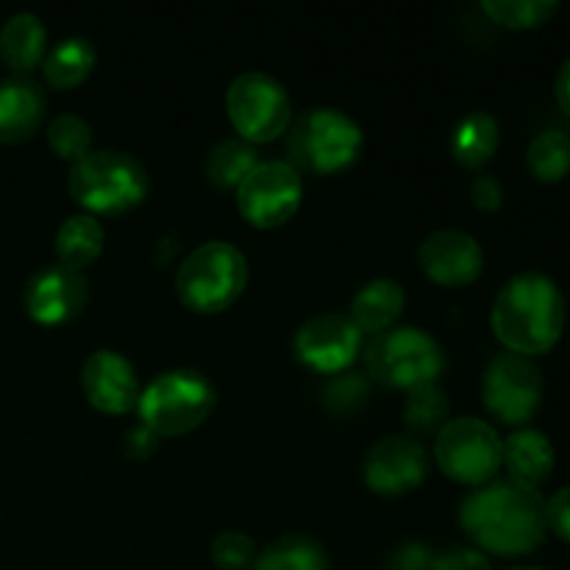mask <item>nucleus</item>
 <instances>
[{"instance_id":"nucleus-1","label":"nucleus","mask_w":570,"mask_h":570,"mask_svg":"<svg viewBox=\"0 0 570 570\" xmlns=\"http://www.w3.org/2000/svg\"><path fill=\"white\" fill-rule=\"evenodd\" d=\"M460 523L479 551L495 557L532 554L549 534L540 490L512 479H493L473 488L460 507Z\"/></svg>"},{"instance_id":"nucleus-2","label":"nucleus","mask_w":570,"mask_h":570,"mask_svg":"<svg viewBox=\"0 0 570 570\" xmlns=\"http://www.w3.org/2000/svg\"><path fill=\"white\" fill-rule=\"evenodd\" d=\"M490 321L507 351L529 360L543 356L566 332V295L546 273H518L495 295Z\"/></svg>"},{"instance_id":"nucleus-3","label":"nucleus","mask_w":570,"mask_h":570,"mask_svg":"<svg viewBox=\"0 0 570 570\" xmlns=\"http://www.w3.org/2000/svg\"><path fill=\"white\" fill-rule=\"evenodd\" d=\"M289 165L298 173H340L354 165L362 154V128L354 117L332 106H317L289 122L287 131Z\"/></svg>"},{"instance_id":"nucleus-4","label":"nucleus","mask_w":570,"mask_h":570,"mask_svg":"<svg viewBox=\"0 0 570 570\" xmlns=\"http://www.w3.org/2000/svg\"><path fill=\"white\" fill-rule=\"evenodd\" d=\"M70 195L98 215H120L148 195V170L122 150H89L70 167Z\"/></svg>"},{"instance_id":"nucleus-5","label":"nucleus","mask_w":570,"mask_h":570,"mask_svg":"<svg viewBox=\"0 0 570 570\" xmlns=\"http://www.w3.org/2000/svg\"><path fill=\"white\" fill-rule=\"evenodd\" d=\"M217 404V390L200 371H165L139 393V423L159 438H176L198 429Z\"/></svg>"},{"instance_id":"nucleus-6","label":"nucleus","mask_w":570,"mask_h":570,"mask_svg":"<svg viewBox=\"0 0 570 570\" xmlns=\"http://www.w3.org/2000/svg\"><path fill=\"white\" fill-rule=\"evenodd\" d=\"M248 284V262L226 239L198 245L176 273V293L184 306L200 315L228 309Z\"/></svg>"},{"instance_id":"nucleus-7","label":"nucleus","mask_w":570,"mask_h":570,"mask_svg":"<svg viewBox=\"0 0 570 570\" xmlns=\"http://www.w3.org/2000/svg\"><path fill=\"white\" fill-rule=\"evenodd\" d=\"M367 371L387 387L415 390L443 371V348L429 332L415 326H390L365 351Z\"/></svg>"},{"instance_id":"nucleus-8","label":"nucleus","mask_w":570,"mask_h":570,"mask_svg":"<svg viewBox=\"0 0 570 570\" xmlns=\"http://www.w3.org/2000/svg\"><path fill=\"white\" fill-rule=\"evenodd\" d=\"M501 443V434L482 417H454L438 432L434 460L449 479L479 488L493 482L499 473Z\"/></svg>"},{"instance_id":"nucleus-9","label":"nucleus","mask_w":570,"mask_h":570,"mask_svg":"<svg viewBox=\"0 0 570 570\" xmlns=\"http://www.w3.org/2000/svg\"><path fill=\"white\" fill-rule=\"evenodd\" d=\"M543 371L529 356L504 351L484 367L482 401L490 415L504 426H527L543 406Z\"/></svg>"},{"instance_id":"nucleus-10","label":"nucleus","mask_w":570,"mask_h":570,"mask_svg":"<svg viewBox=\"0 0 570 570\" xmlns=\"http://www.w3.org/2000/svg\"><path fill=\"white\" fill-rule=\"evenodd\" d=\"M226 109L239 137L248 139L250 145L273 142L287 131L293 120V104L284 83L259 70L239 72L228 83Z\"/></svg>"},{"instance_id":"nucleus-11","label":"nucleus","mask_w":570,"mask_h":570,"mask_svg":"<svg viewBox=\"0 0 570 570\" xmlns=\"http://www.w3.org/2000/svg\"><path fill=\"white\" fill-rule=\"evenodd\" d=\"M304 178L289 161H259L237 187L239 215L259 228H276L298 212Z\"/></svg>"},{"instance_id":"nucleus-12","label":"nucleus","mask_w":570,"mask_h":570,"mask_svg":"<svg viewBox=\"0 0 570 570\" xmlns=\"http://www.w3.org/2000/svg\"><path fill=\"white\" fill-rule=\"evenodd\" d=\"M293 351L298 362L309 365L312 371L334 376L354 365L362 351V332L348 315L323 312L295 332Z\"/></svg>"},{"instance_id":"nucleus-13","label":"nucleus","mask_w":570,"mask_h":570,"mask_svg":"<svg viewBox=\"0 0 570 570\" xmlns=\"http://www.w3.org/2000/svg\"><path fill=\"white\" fill-rule=\"evenodd\" d=\"M429 473V454L412 434H390L367 449L362 476L382 495H401L415 490Z\"/></svg>"},{"instance_id":"nucleus-14","label":"nucleus","mask_w":570,"mask_h":570,"mask_svg":"<svg viewBox=\"0 0 570 570\" xmlns=\"http://www.w3.org/2000/svg\"><path fill=\"white\" fill-rule=\"evenodd\" d=\"M26 312L31 321L42 326H59V323L76 321L89 301V284L81 271H72L67 265H45L28 278Z\"/></svg>"},{"instance_id":"nucleus-15","label":"nucleus","mask_w":570,"mask_h":570,"mask_svg":"<svg viewBox=\"0 0 570 570\" xmlns=\"http://www.w3.org/2000/svg\"><path fill=\"white\" fill-rule=\"evenodd\" d=\"M417 265L432 282L445 287H465L484 271V250L476 237L456 228L432 232L417 248Z\"/></svg>"},{"instance_id":"nucleus-16","label":"nucleus","mask_w":570,"mask_h":570,"mask_svg":"<svg viewBox=\"0 0 570 570\" xmlns=\"http://www.w3.org/2000/svg\"><path fill=\"white\" fill-rule=\"evenodd\" d=\"M81 390L89 404L109 415L131 412L139 401V379L131 362L122 354L100 348L83 362Z\"/></svg>"},{"instance_id":"nucleus-17","label":"nucleus","mask_w":570,"mask_h":570,"mask_svg":"<svg viewBox=\"0 0 570 570\" xmlns=\"http://www.w3.org/2000/svg\"><path fill=\"white\" fill-rule=\"evenodd\" d=\"M48 98L42 87L28 76H11L0 81V142H26L42 126Z\"/></svg>"},{"instance_id":"nucleus-18","label":"nucleus","mask_w":570,"mask_h":570,"mask_svg":"<svg viewBox=\"0 0 570 570\" xmlns=\"http://www.w3.org/2000/svg\"><path fill=\"white\" fill-rule=\"evenodd\" d=\"M557 465V451L551 440L538 429H515L501 443V468H507V479L523 488L540 490L551 479Z\"/></svg>"},{"instance_id":"nucleus-19","label":"nucleus","mask_w":570,"mask_h":570,"mask_svg":"<svg viewBox=\"0 0 570 570\" xmlns=\"http://www.w3.org/2000/svg\"><path fill=\"white\" fill-rule=\"evenodd\" d=\"M48 31L31 11H17L0 28V59L14 76H28L42 65Z\"/></svg>"},{"instance_id":"nucleus-20","label":"nucleus","mask_w":570,"mask_h":570,"mask_svg":"<svg viewBox=\"0 0 570 570\" xmlns=\"http://www.w3.org/2000/svg\"><path fill=\"white\" fill-rule=\"evenodd\" d=\"M404 304L406 295L399 282H393V278H373L354 295L348 317L360 326V332L382 334L404 312Z\"/></svg>"},{"instance_id":"nucleus-21","label":"nucleus","mask_w":570,"mask_h":570,"mask_svg":"<svg viewBox=\"0 0 570 570\" xmlns=\"http://www.w3.org/2000/svg\"><path fill=\"white\" fill-rule=\"evenodd\" d=\"M501 145V126L490 111H468L451 134V154L460 165L479 170L495 156Z\"/></svg>"},{"instance_id":"nucleus-22","label":"nucleus","mask_w":570,"mask_h":570,"mask_svg":"<svg viewBox=\"0 0 570 570\" xmlns=\"http://www.w3.org/2000/svg\"><path fill=\"white\" fill-rule=\"evenodd\" d=\"M95 48L89 39L70 37L45 53L42 76L53 89H72L92 72Z\"/></svg>"},{"instance_id":"nucleus-23","label":"nucleus","mask_w":570,"mask_h":570,"mask_svg":"<svg viewBox=\"0 0 570 570\" xmlns=\"http://www.w3.org/2000/svg\"><path fill=\"white\" fill-rule=\"evenodd\" d=\"M106 232L92 215H72L56 232V254H59L61 265L81 271L89 262H95L104 250Z\"/></svg>"},{"instance_id":"nucleus-24","label":"nucleus","mask_w":570,"mask_h":570,"mask_svg":"<svg viewBox=\"0 0 570 570\" xmlns=\"http://www.w3.org/2000/svg\"><path fill=\"white\" fill-rule=\"evenodd\" d=\"M256 570H328V557L309 534H282L262 549Z\"/></svg>"},{"instance_id":"nucleus-25","label":"nucleus","mask_w":570,"mask_h":570,"mask_svg":"<svg viewBox=\"0 0 570 570\" xmlns=\"http://www.w3.org/2000/svg\"><path fill=\"white\" fill-rule=\"evenodd\" d=\"M256 165H259V156L248 139H223L206 156V178L220 189H237Z\"/></svg>"},{"instance_id":"nucleus-26","label":"nucleus","mask_w":570,"mask_h":570,"mask_svg":"<svg viewBox=\"0 0 570 570\" xmlns=\"http://www.w3.org/2000/svg\"><path fill=\"white\" fill-rule=\"evenodd\" d=\"M527 167L538 181L557 184L570 173V137L560 128H546L529 142Z\"/></svg>"},{"instance_id":"nucleus-27","label":"nucleus","mask_w":570,"mask_h":570,"mask_svg":"<svg viewBox=\"0 0 570 570\" xmlns=\"http://www.w3.org/2000/svg\"><path fill=\"white\" fill-rule=\"evenodd\" d=\"M449 395L438 382L410 390L404 404V423L412 434H432L449 423Z\"/></svg>"},{"instance_id":"nucleus-28","label":"nucleus","mask_w":570,"mask_h":570,"mask_svg":"<svg viewBox=\"0 0 570 570\" xmlns=\"http://www.w3.org/2000/svg\"><path fill=\"white\" fill-rule=\"evenodd\" d=\"M484 14L512 31L540 28L560 11L557 0H484Z\"/></svg>"},{"instance_id":"nucleus-29","label":"nucleus","mask_w":570,"mask_h":570,"mask_svg":"<svg viewBox=\"0 0 570 570\" xmlns=\"http://www.w3.org/2000/svg\"><path fill=\"white\" fill-rule=\"evenodd\" d=\"M48 142L59 159L76 165L92 150V126L78 115H59L48 126Z\"/></svg>"},{"instance_id":"nucleus-30","label":"nucleus","mask_w":570,"mask_h":570,"mask_svg":"<svg viewBox=\"0 0 570 570\" xmlns=\"http://www.w3.org/2000/svg\"><path fill=\"white\" fill-rule=\"evenodd\" d=\"M367 393H371V382L365 373L360 371H343L328 376L323 384V401L332 412H354L365 404Z\"/></svg>"},{"instance_id":"nucleus-31","label":"nucleus","mask_w":570,"mask_h":570,"mask_svg":"<svg viewBox=\"0 0 570 570\" xmlns=\"http://www.w3.org/2000/svg\"><path fill=\"white\" fill-rule=\"evenodd\" d=\"M212 560L223 570H243L256 562V546L243 532H220L212 540Z\"/></svg>"},{"instance_id":"nucleus-32","label":"nucleus","mask_w":570,"mask_h":570,"mask_svg":"<svg viewBox=\"0 0 570 570\" xmlns=\"http://www.w3.org/2000/svg\"><path fill=\"white\" fill-rule=\"evenodd\" d=\"M384 570H438V554L423 543H401L387 557Z\"/></svg>"},{"instance_id":"nucleus-33","label":"nucleus","mask_w":570,"mask_h":570,"mask_svg":"<svg viewBox=\"0 0 570 570\" xmlns=\"http://www.w3.org/2000/svg\"><path fill=\"white\" fill-rule=\"evenodd\" d=\"M438 570H493V566L473 546H449L438 554Z\"/></svg>"},{"instance_id":"nucleus-34","label":"nucleus","mask_w":570,"mask_h":570,"mask_svg":"<svg viewBox=\"0 0 570 570\" xmlns=\"http://www.w3.org/2000/svg\"><path fill=\"white\" fill-rule=\"evenodd\" d=\"M546 523L551 532L570 546V484L557 490L549 501H546Z\"/></svg>"},{"instance_id":"nucleus-35","label":"nucleus","mask_w":570,"mask_h":570,"mask_svg":"<svg viewBox=\"0 0 570 570\" xmlns=\"http://www.w3.org/2000/svg\"><path fill=\"white\" fill-rule=\"evenodd\" d=\"M471 198L482 212H495L501 209V204H504V187H501L499 178L484 173V176H479L476 181H473Z\"/></svg>"},{"instance_id":"nucleus-36","label":"nucleus","mask_w":570,"mask_h":570,"mask_svg":"<svg viewBox=\"0 0 570 570\" xmlns=\"http://www.w3.org/2000/svg\"><path fill=\"white\" fill-rule=\"evenodd\" d=\"M122 443H126V454L131 456V460H148V456L159 449V434L150 432L145 423H137V426L128 429Z\"/></svg>"},{"instance_id":"nucleus-37","label":"nucleus","mask_w":570,"mask_h":570,"mask_svg":"<svg viewBox=\"0 0 570 570\" xmlns=\"http://www.w3.org/2000/svg\"><path fill=\"white\" fill-rule=\"evenodd\" d=\"M554 98H557V104H560V109L570 117V56L566 61H562L560 72H557Z\"/></svg>"},{"instance_id":"nucleus-38","label":"nucleus","mask_w":570,"mask_h":570,"mask_svg":"<svg viewBox=\"0 0 570 570\" xmlns=\"http://www.w3.org/2000/svg\"><path fill=\"white\" fill-rule=\"evenodd\" d=\"M510 570H546V568H534V566H518V568H510Z\"/></svg>"}]
</instances>
